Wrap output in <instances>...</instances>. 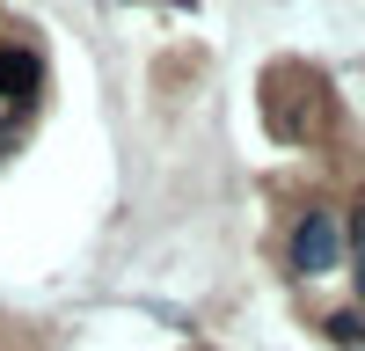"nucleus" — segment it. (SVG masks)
Returning a JSON list of instances; mask_svg holds the SVG:
<instances>
[{"mask_svg": "<svg viewBox=\"0 0 365 351\" xmlns=\"http://www.w3.org/2000/svg\"><path fill=\"white\" fill-rule=\"evenodd\" d=\"M344 249H351V227L336 213H307L292 227V271L299 278H322L329 263H344Z\"/></svg>", "mask_w": 365, "mask_h": 351, "instance_id": "1", "label": "nucleus"}, {"mask_svg": "<svg viewBox=\"0 0 365 351\" xmlns=\"http://www.w3.org/2000/svg\"><path fill=\"white\" fill-rule=\"evenodd\" d=\"M37 81V51L29 44H0V96H29Z\"/></svg>", "mask_w": 365, "mask_h": 351, "instance_id": "2", "label": "nucleus"}, {"mask_svg": "<svg viewBox=\"0 0 365 351\" xmlns=\"http://www.w3.org/2000/svg\"><path fill=\"white\" fill-rule=\"evenodd\" d=\"M329 337H336V344H365V315H336V322H329Z\"/></svg>", "mask_w": 365, "mask_h": 351, "instance_id": "3", "label": "nucleus"}, {"mask_svg": "<svg viewBox=\"0 0 365 351\" xmlns=\"http://www.w3.org/2000/svg\"><path fill=\"white\" fill-rule=\"evenodd\" d=\"M351 256H358V271H365V213L351 220Z\"/></svg>", "mask_w": 365, "mask_h": 351, "instance_id": "4", "label": "nucleus"}, {"mask_svg": "<svg viewBox=\"0 0 365 351\" xmlns=\"http://www.w3.org/2000/svg\"><path fill=\"white\" fill-rule=\"evenodd\" d=\"M358 285H365V271H358Z\"/></svg>", "mask_w": 365, "mask_h": 351, "instance_id": "5", "label": "nucleus"}]
</instances>
